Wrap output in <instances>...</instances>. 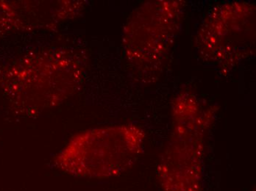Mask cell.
I'll use <instances>...</instances> for the list:
<instances>
[{"label":"cell","mask_w":256,"mask_h":191,"mask_svg":"<svg viewBox=\"0 0 256 191\" xmlns=\"http://www.w3.org/2000/svg\"><path fill=\"white\" fill-rule=\"evenodd\" d=\"M218 110L202 103L187 90L174 96L171 105V136L158 166V178L164 191H204L206 135Z\"/></svg>","instance_id":"obj_1"},{"label":"cell","mask_w":256,"mask_h":191,"mask_svg":"<svg viewBox=\"0 0 256 191\" xmlns=\"http://www.w3.org/2000/svg\"><path fill=\"white\" fill-rule=\"evenodd\" d=\"M146 133L134 124L82 130L56 155L52 164L70 176L102 180L120 176L141 156Z\"/></svg>","instance_id":"obj_2"},{"label":"cell","mask_w":256,"mask_h":191,"mask_svg":"<svg viewBox=\"0 0 256 191\" xmlns=\"http://www.w3.org/2000/svg\"><path fill=\"white\" fill-rule=\"evenodd\" d=\"M186 2L145 1L130 14L122 32L124 58L136 80L152 84L160 79L178 36Z\"/></svg>","instance_id":"obj_3"},{"label":"cell","mask_w":256,"mask_h":191,"mask_svg":"<svg viewBox=\"0 0 256 191\" xmlns=\"http://www.w3.org/2000/svg\"><path fill=\"white\" fill-rule=\"evenodd\" d=\"M256 4L230 1L214 6L194 38L201 60L227 74L256 52Z\"/></svg>","instance_id":"obj_4"},{"label":"cell","mask_w":256,"mask_h":191,"mask_svg":"<svg viewBox=\"0 0 256 191\" xmlns=\"http://www.w3.org/2000/svg\"><path fill=\"white\" fill-rule=\"evenodd\" d=\"M22 114L34 116L62 105L82 83L84 56L66 48H46L28 56L21 66Z\"/></svg>","instance_id":"obj_5"}]
</instances>
